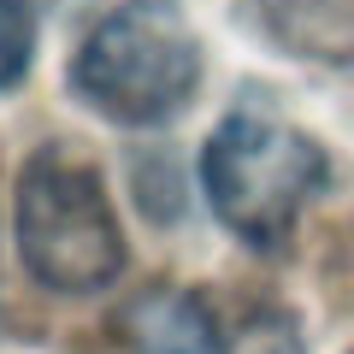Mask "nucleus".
I'll return each mask as SVG.
<instances>
[{
	"mask_svg": "<svg viewBox=\"0 0 354 354\" xmlns=\"http://www.w3.org/2000/svg\"><path fill=\"white\" fill-rule=\"evenodd\" d=\"M325 148L266 101H242L236 113H225L201 153V183L218 225L266 254L290 242L301 207L325 189Z\"/></svg>",
	"mask_w": 354,
	"mask_h": 354,
	"instance_id": "1",
	"label": "nucleus"
},
{
	"mask_svg": "<svg viewBox=\"0 0 354 354\" xmlns=\"http://www.w3.org/2000/svg\"><path fill=\"white\" fill-rule=\"evenodd\" d=\"M71 88L113 124H171L201 88V41L171 0H124L83 36Z\"/></svg>",
	"mask_w": 354,
	"mask_h": 354,
	"instance_id": "3",
	"label": "nucleus"
},
{
	"mask_svg": "<svg viewBox=\"0 0 354 354\" xmlns=\"http://www.w3.org/2000/svg\"><path fill=\"white\" fill-rule=\"evenodd\" d=\"M213 313V342L218 354H307L301 330H295L290 307H278L272 295H207Z\"/></svg>",
	"mask_w": 354,
	"mask_h": 354,
	"instance_id": "5",
	"label": "nucleus"
},
{
	"mask_svg": "<svg viewBox=\"0 0 354 354\" xmlns=\"http://www.w3.org/2000/svg\"><path fill=\"white\" fill-rule=\"evenodd\" d=\"M18 260L53 295H101L124 272V230L88 153L48 142L18 177Z\"/></svg>",
	"mask_w": 354,
	"mask_h": 354,
	"instance_id": "2",
	"label": "nucleus"
},
{
	"mask_svg": "<svg viewBox=\"0 0 354 354\" xmlns=\"http://www.w3.org/2000/svg\"><path fill=\"white\" fill-rule=\"evenodd\" d=\"M348 354H354V348H348Z\"/></svg>",
	"mask_w": 354,
	"mask_h": 354,
	"instance_id": "7",
	"label": "nucleus"
},
{
	"mask_svg": "<svg viewBox=\"0 0 354 354\" xmlns=\"http://www.w3.org/2000/svg\"><path fill=\"white\" fill-rule=\"evenodd\" d=\"M36 59V12L30 0H0V95L18 88Z\"/></svg>",
	"mask_w": 354,
	"mask_h": 354,
	"instance_id": "6",
	"label": "nucleus"
},
{
	"mask_svg": "<svg viewBox=\"0 0 354 354\" xmlns=\"http://www.w3.org/2000/svg\"><path fill=\"white\" fill-rule=\"evenodd\" d=\"M136 354H218L207 290H153L124 319Z\"/></svg>",
	"mask_w": 354,
	"mask_h": 354,
	"instance_id": "4",
	"label": "nucleus"
}]
</instances>
